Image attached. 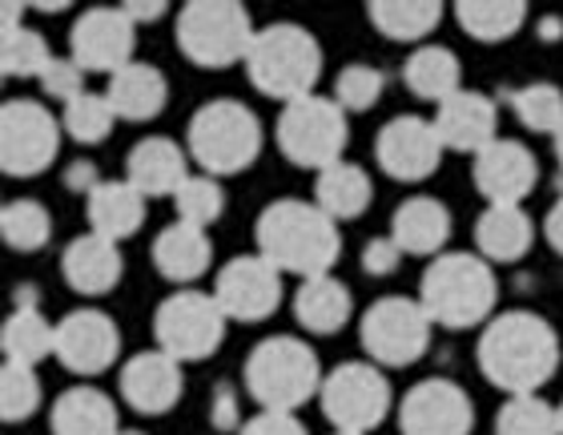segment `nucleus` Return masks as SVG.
Masks as SVG:
<instances>
[{
  "label": "nucleus",
  "mask_w": 563,
  "mask_h": 435,
  "mask_svg": "<svg viewBox=\"0 0 563 435\" xmlns=\"http://www.w3.org/2000/svg\"><path fill=\"white\" fill-rule=\"evenodd\" d=\"M479 371L507 395H536L560 371V335L536 311H507L479 335Z\"/></svg>",
  "instance_id": "f257e3e1"
},
{
  "label": "nucleus",
  "mask_w": 563,
  "mask_h": 435,
  "mask_svg": "<svg viewBox=\"0 0 563 435\" xmlns=\"http://www.w3.org/2000/svg\"><path fill=\"white\" fill-rule=\"evenodd\" d=\"M254 238H258L262 259L274 262L282 274H298V279L330 274V267L342 254L339 222L318 202L302 198L271 202L254 222Z\"/></svg>",
  "instance_id": "f03ea898"
},
{
  "label": "nucleus",
  "mask_w": 563,
  "mask_h": 435,
  "mask_svg": "<svg viewBox=\"0 0 563 435\" xmlns=\"http://www.w3.org/2000/svg\"><path fill=\"white\" fill-rule=\"evenodd\" d=\"M419 303L431 315L434 327H479L499 303V283H495L492 262L483 254H467V250L439 254L422 274Z\"/></svg>",
  "instance_id": "7ed1b4c3"
},
{
  "label": "nucleus",
  "mask_w": 563,
  "mask_h": 435,
  "mask_svg": "<svg viewBox=\"0 0 563 435\" xmlns=\"http://www.w3.org/2000/svg\"><path fill=\"white\" fill-rule=\"evenodd\" d=\"M246 77L258 94L274 97L282 106L302 101L314 94L318 77H322V45L302 24H266L250 45Z\"/></svg>",
  "instance_id": "20e7f679"
},
{
  "label": "nucleus",
  "mask_w": 563,
  "mask_h": 435,
  "mask_svg": "<svg viewBox=\"0 0 563 435\" xmlns=\"http://www.w3.org/2000/svg\"><path fill=\"white\" fill-rule=\"evenodd\" d=\"M322 367L310 342L271 335L246 355V391L262 412H298L322 391Z\"/></svg>",
  "instance_id": "39448f33"
},
{
  "label": "nucleus",
  "mask_w": 563,
  "mask_h": 435,
  "mask_svg": "<svg viewBox=\"0 0 563 435\" xmlns=\"http://www.w3.org/2000/svg\"><path fill=\"white\" fill-rule=\"evenodd\" d=\"M186 150L210 177L242 174L262 153L258 113L234 97L206 101L186 126Z\"/></svg>",
  "instance_id": "423d86ee"
},
{
  "label": "nucleus",
  "mask_w": 563,
  "mask_h": 435,
  "mask_svg": "<svg viewBox=\"0 0 563 435\" xmlns=\"http://www.w3.org/2000/svg\"><path fill=\"white\" fill-rule=\"evenodd\" d=\"M254 36V21L238 0H189L177 12V48L201 69L246 65Z\"/></svg>",
  "instance_id": "0eeeda50"
},
{
  "label": "nucleus",
  "mask_w": 563,
  "mask_h": 435,
  "mask_svg": "<svg viewBox=\"0 0 563 435\" xmlns=\"http://www.w3.org/2000/svg\"><path fill=\"white\" fill-rule=\"evenodd\" d=\"M274 142H278L282 157L302 170H327V165L342 162L346 150V109L334 97H302L278 113L274 126Z\"/></svg>",
  "instance_id": "6e6552de"
},
{
  "label": "nucleus",
  "mask_w": 563,
  "mask_h": 435,
  "mask_svg": "<svg viewBox=\"0 0 563 435\" xmlns=\"http://www.w3.org/2000/svg\"><path fill=\"white\" fill-rule=\"evenodd\" d=\"M431 315L422 311L419 298L407 294H387L366 306L358 335L371 355V363L378 367H411L419 363L427 347H431Z\"/></svg>",
  "instance_id": "1a4fd4ad"
},
{
  "label": "nucleus",
  "mask_w": 563,
  "mask_h": 435,
  "mask_svg": "<svg viewBox=\"0 0 563 435\" xmlns=\"http://www.w3.org/2000/svg\"><path fill=\"white\" fill-rule=\"evenodd\" d=\"M153 339H157V351L174 355L177 363L210 359L225 339V311L213 294L177 291L157 306Z\"/></svg>",
  "instance_id": "9d476101"
},
{
  "label": "nucleus",
  "mask_w": 563,
  "mask_h": 435,
  "mask_svg": "<svg viewBox=\"0 0 563 435\" xmlns=\"http://www.w3.org/2000/svg\"><path fill=\"white\" fill-rule=\"evenodd\" d=\"M60 126L41 101L12 97L0 109V170L9 177H36L57 162Z\"/></svg>",
  "instance_id": "9b49d317"
},
{
  "label": "nucleus",
  "mask_w": 563,
  "mask_h": 435,
  "mask_svg": "<svg viewBox=\"0 0 563 435\" xmlns=\"http://www.w3.org/2000/svg\"><path fill=\"white\" fill-rule=\"evenodd\" d=\"M322 415L334 432L366 435L390 412V383L378 363H339L322 379Z\"/></svg>",
  "instance_id": "f8f14e48"
},
{
  "label": "nucleus",
  "mask_w": 563,
  "mask_h": 435,
  "mask_svg": "<svg viewBox=\"0 0 563 435\" xmlns=\"http://www.w3.org/2000/svg\"><path fill=\"white\" fill-rule=\"evenodd\" d=\"M73 61L85 73H121L133 65V48H137V24L121 4H97L77 17L69 33Z\"/></svg>",
  "instance_id": "ddd939ff"
},
{
  "label": "nucleus",
  "mask_w": 563,
  "mask_h": 435,
  "mask_svg": "<svg viewBox=\"0 0 563 435\" xmlns=\"http://www.w3.org/2000/svg\"><path fill=\"white\" fill-rule=\"evenodd\" d=\"M213 298L234 323H262L282 303V271L262 254H238L213 279Z\"/></svg>",
  "instance_id": "4468645a"
},
{
  "label": "nucleus",
  "mask_w": 563,
  "mask_h": 435,
  "mask_svg": "<svg viewBox=\"0 0 563 435\" xmlns=\"http://www.w3.org/2000/svg\"><path fill=\"white\" fill-rule=\"evenodd\" d=\"M475 407L471 395L451 379H422L399 403L402 435H471Z\"/></svg>",
  "instance_id": "2eb2a0df"
},
{
  "label": "nucleus",
  "mask_w": 563,
  "mask_h": 435,
  "mask_svg": "<svg viewBox=\"0 0 563 435\" xmlns=\"http://www.w3.org/2000/svg\"><path fill=\"white\" fill-rule=\"evenodd\" d=\"M375 162L395 182H427L443 162V142L434 133V121L411 118V113L390 118L375 133Z\"/></svg>",
  "instance_id": "dca6fc26"
},
{
  "label": "nucleus",
  "mask_w": 563,
  "mask_h": 435,
  "mask_svg": "<svg viewBox=\"0 0 563 435\" xmlns=\"http://www.w3.org/2000/svg\"><path fill=\"white\" fill-rule=\"evenodd\" d=\"M121 355V330L118 323L97 311L81 306L57 323V359L69 367L73 376H101L118 363Z\"/></svg>",
  "instance_id": "f3484780"
},
{
  "label": "nucleus",
  "mask_w": 563,
  "mask_h": 435,
  "mask_svg": "<svg viewBox=\"0 0 563 435\" xmlns=\"http://www.w3.org/2000/svg\"><path fill=\"white\" fill-rule=\"evenodd\" d=\"M471 177H475V189L492 206H519L536 189V182H540V162H536V153L523 142L495 138L487 150L475 153Z\"/></svg>",
  "instance_id": "a211bd4d"
},
{
  "label": "nucleus",
  "mask_w": 563,
  "mask_h": 435,
  "mask_svg": "<svg viewBox=\"0 0 563 435\" xmlns=\"http://www.w3.org/2000/svg\"><path fill=\"white\" fill-rule=\"evenodd\" d=\"M181 363L165 351H141L121 367V395L133 412L141 415H165L174 412L181 400Z\"/></svg>",
  "instance_id": "6ab92c4d"
},
{
  "label": "nucleus",
  "mask_w": 563,
  "mask_h": 435,
  "mask_svg": "<svg viewBox=\"0 0 563 435\" xmlns=\"http://www.w3.org/2000/svg\"><path fill=\"white\" fill-rule=\"evenodd\" d=\"M495 130H499V109L492 97L475 94V89L455 94L434 113V133H439L443 150L479 153L495 142Z\"/></svg>",
  "instance_id": "aec40b11"
},
{
  "label": "nucleus",
  "mask_w": 563,
  "mask_h": 435,
  "mask_svg": "<svg viewBox=\"0 0 563 435\" xmlns=\"http://www.w3.org/2000/svg\"><path fill=\"white\" fill-rule=\"evenodd\" d=\"M125 182L145 198H174L189 182V150L169 138H145L125 157Z\"/></svg>",
  "instance_id": "412c9836"
},
{
  "label": "nucleus",
  "mask_w": 563,
  "mask_h": 435,
  "mask_svg": "<svg viewBox=\"0 0 563 435\" xmlns=\"http://www.w3.org/2000/svg\"><path fill=\"white\" fill-rule=\"evenodd\" d=\"M121 271H125V262H121L118 242H109L101 235L73 238L69 247H65V254H60L65 283L77 294H85V298H101V294L113 291L121 283Z\"/></svg>",
  "instance_id": "4be33fe9"
},
{
  "label": "nucleus",
  "mask_w": 563,
  "mask_h": 435,
  "mask_svg": "<svg viewBox=\"0 0 563 435\" xmlns=\"http://www.w3.org/2000/svg\"><path fill=\"white\" fill-rule=\"evenodd\" d=\"M150 259H153V267H157V274L169 279V283H194V279H201V274L210 271L213 242L198 226L174 222L153 238Z\"/></svg>",
  "instance_id": "5701e85b"
},
{
  "label": "nucleus",
  "mask_w": 563,
  "mask_h": 435,
  "mask_svg": "<svg viewBox=\"0 0 563 435\" xmlns=\"http://www.w3.org/2000/svg\"><path fill=\"white\" fill-rule=\"evenodd\" d=\"M390 238L399 242L402 254H415V259H427V254H439L451 238V214L439 198H407L395 210V222H390Z\"/></svg>",
  "instance_id": "b1692460"
},
{
  "label": "nucleus",
  "mask_w": 563,
  "mask_h": 435,
  "mask_svg": "<svg viewBox=\"0 0 563 435\" xmlns=\"http://www.w3.org/2000/svg\"><path fill=\"white\" fill-rule=\"evenodd\" d=\"M85 218H89V235L121 242V238L137 235L145 222V194L133 189L130 182H101L85 198Z\"/></svg>",
  "instance_id": "393cba45"
},
{
  "label": "nucleus",
  "mask_w": 563,
  "mask_h": 435,
  "mask_svg": "<svg viewBox=\"0 0 563 435\" xmlns=\"http://www.w3.org/2000/svg\"><path fill=\"white\" fill-rule=\"evenodd\" d=\"M109 106L121 121H150L157 118L169 101V85H165L162 69L157 65H145V61H133L121 73L109 77Z\"/></svg>",
  "instance_id": "a878e982"
},
{
  "label": "nucleus",
  "mask_w": 563,
  "mask_h": 435,
  "mask_svg": "<svg viewBox=\"0 0 563 435\" xmlns=\"http://www.w3.org/2000/svg\"><path fill=\"white\" fill-rule=\"evenodd\" d=\"M354 315L351 291L339 283L334 274H318V279H302L298 294H294V318L298 327L310 335H339Z\"/></svg>",
  "instance_id": "bb28decb"
},
{
  "label": "nucleus",
  "mask_w": 563,
  "mask_h": 435,
  "mask_svg": "<svg viewBox=\"0 0 563 435\" xmlns=\"http://www.w3.org/2000/svg\"><path fill=\"white\" fill-rule=\"evenodd\" d=\"M531 242H536V226L523 206H487L475 218V247L487 262H519Z\"/></svg>",
  "instance_id": "cd10ccee"
},
{
  "label": "nucleus",
  "mask_w": 563,
  "mask_h": 435,
  "mask_svg": "<svg viewBox=\"0 0 563 435\" xmlns=\"http://www.w3.org/2000/svg\"><path fill=\"white\" fill-rule=\"evenodd\" d=\"M53 435H121L118 403L97 388H73L53 403Z\"/></svg>",
  "instance_id": "c85d7f7f"
},
{
  "label": "nucleus",
  "mask_w": 563,
  "mask_h": 435,
  "mask_svg": "<svg viewBox=\"0 0 563 435\" xmlns=\"http://www.w3.org/2000/svg\"><path fill=\"white\" fill-rule=\"evenodd\" d=\"M402 81L419 101L443 106L455 94H463V65L451 48L443 45H419L411 57L402 61Z\"/></svg>",
  "instance_id": "c756f323"
},
{
  "label": "nucleus",
  "mask_w": 563,
  "mask_h": 435,
  "mask_svg": "<svg viewBox=\"0 0 563 435\" xmlns=\"http://www.w3.org/2000/svg\"><path fill=\"white\" fill-rule=\"evenodd\" d=\"M314 202L334 218V222H354V218H363L366 206L375 202V182H371V174H366L363 165L334 162L318 174Z\"/></svg>",
  "instance_id": "7c9ffc66"
},
{
  "label": "nucleus",
  "mask_w": 563,
  "mask_h": 435,
  "mask_svg": "<svg viewBox=\"0 0 563 435\" xmlns=\"http://www.w3.org/2000/svg\"><path fill=\"white\" fill-rule=\"evenodd\" d=\"M4 359L9 363H24V367H36L45 363L48 355H57V323H48L36 306H16L4 323Z\"/></svg>",
  "instance_id": "2f4dec72"
},
{
  "label": "nucleus",
  "mask_w": 563,
  "mask_h": 435,
  "mask_svg": "<svg viewBox=\"0 0 563 435\" xmlns=\"http://www.w3.org/2000/svg\"><path fill=\"white\" fill-rule=\"evenodd\" d=\"M366 12H371V24L387 41H422L443 21L439 0H371Z\"/></svg>",
  "instance_id": "473e14b6"
},
{
  "label": "nucleus",
  "mask_w": 563,
  "mask_h": 435,
  "mask_svg": "<svg viewBox=\"0 0 563 435\" xmlns=\"http://www.w3.org/2000/svg\"><path fill=\"white\" fill-rule=\"evenodd\" d=\"M455 21L467 36H475L483 45H495V41H507L523 29L528 4L523 0H459Z\"/></svg>",
  "instance_id": "72a5a7b5"
},
{
  "label": "nucleus",
  "mask_w": 563,
  "mask_h": 435,
  "mask_svg": "<svg viewBox=\"0 0 563 435\" xmlns=\"http://www.w3.org/2000/svg\"><path fill=\"white\" fill-rule=\"evenodd\" d=\"M0 235H4V242L12 250H21V254L45 250L48 238H53V214L36 198H16L0 210Z\"/></svg>",
  "instance_id": "f704fd0d"
},
{
  "label": "nucleus",
  "mask_w": 563,
  "mask_h": 435,
  "mask_svg": "<svg viewBox=\"0 0 563 435\" xmlns=\"http://www.w3.org/2000/svg\"><path fill=\"white\" fill-rule=\"evenodd\" d=\"M495 435H560V412L540 395H511L495 415Z\"/></svg>",
  "instance_id": "c9c22d12"
},
{
  "label": "nucleus",
  "mask_w": 563,
  "mask_h": 435,
  "mask_svg": "<svg viewBox=\"0 0 563 435\" xmlns=\"http://www.w3.org/2000/svg\"><path fill=\"white\" fill-rule=\"evenodd\" d=\"M174 210H177V222H189L206 230L222 218L225 210V189L218 177L210 174H189V182L174 194Z\"/></svg>",
  "instance_id": "e433bc0d"
},
{
  "label": "nucleus",
  "mask_w": 563,
  "mask_h": 435,
  "mask_svg": "<svg viewBox=\"0 0 563 435\" xmlns=\"http://www.w3.org/2000/svg\"><path fill=\"white\" fill-rule=\"evenodd\" d=\"M118 113H113V106H109L106 94H81L77 101H69L65 106V118H60V126H65V133H69L73 142L81 145H97L106 142L109 133H113V126H118Z\"/></svg>",
  "instance_id": "4c0bfd02"
},
{
  "label": "nucleus",
  "mask_w": 563,
  "mask_h": 435,
  "mask_svg": "<svg viewBox=\"0 0 563 435\" xmlns=\"http://www.w3.org/2000/svg\"><path fill=\"white\" fill-rule=\"evenodd\" d=\"M511 109L531 133H555L563 126V89L552 81L523 85L519 94H511Z\"/></svg>",
  "instance_id": "58836bf2"
},
{
  "label": "nucleus",
  "mask_w": 563,
  "mask_h": 435,
  "mask_svg": "<svg viewBox=\"0 0 563 435\" xmlns=\"http://www.w3.org/2000/svg\"><path fill=\"white\" fill-rule=\"evenodd\" d=\"M41 407V379H36V367L9 363L0 367V420L4 424H21Z\"/></svg>",
  "instance_id": "ea45409f"
},
{
  "label": "nucleus",
  "mask_w": 563,
  "mask_h": 435,
  "mask_svg": "<svg viewBox=\"0 0 563 435\" xmlns=\"http://www.w3.org/2000/svg\"><path fill=\"white\" fill-rule=\"evenodd\" d=\"M48 61H53L48 41L41 33H33L29 24L0 36V73L4 77H41Z\"/></svg>",
  "instance_id": "a19ab883"
},
{
  "label": "nucleus",
  "mask_w": 563,
  "mask_h": 435,
  "mask_svg": "<svg viewBox=\"0 0 563 435\" xmlns=\"http://www.w3.org/2000/svg\"><path fill=\"white\" fill-rule=\"evenodd\" d=\"M383 89H387V73L375 69V65L354 61V65H346V69L339 73V81H334V101H339L346 113H366V109L383 97Z\"/></svg>",
  "instance_id": "79ce46f5"
},
{
  "label": "nucleus",
  "mask_w": 563,
  "mask_h": 435,
  "mask_svg": "<svg viewBox=\"0 0 563 435\" xmlns=\"http://www.w3.org/2000/svg\"><path fill=\"white\" fill-rule=\"evenodd\" d=\"M36 81H41V89H45L48 97H57L65 106L85 94V69L73 57H53Z\"/></svg>",
  "instance_id": "37998d69"
},
{
  "label": "nucleus",
  "mask_w": 563,
  "mask_h": 435,
  "mask_svg": "<svg viewBox=\"0 0 563 435\" xmlns=\"http://www.w3.org/2000/svg\"><path fill=\"white\" fill-rule=\"evenodd\" d=\"M407 259L399 250V242L390 235H383V238H371L363 247V271L371 274V279H383V274H395L399 271V262Z\"/></svg>",
  "instance_id": "c03bdc74"
},
{
  "label": "nucleus",
  "mask_w": 563,
  "mask_h": 435,
  "mask_svg": "<svg viewBox=\"0 0 563 435\" xmlns=\"http://www.w3.org/2000/svg\"><path fill=\"white\" fill-rule=\"evenodd\" d=\"M238 435H310L290 412H258L254 420L242 424Z\"/></svg>",
  "instance_id": "a18cd8bd"
},
{
  "label": "nucleus",
  "mask_w": 563,
  "mask_h": 435,
  "mask_svg": "<svg viewBox=\"0 0 563 435\" xmlns=\"http://www.w3.org/2000/svg\"><path fill=\"white\" fill-rule=\"evenodd\" d=\"M101 186V177H97V165L93 162H73L69 170H65V189H73V194H93V189Z\"/></svg>",
  "instance_id": "49530a36"
},
{
  "label": "nucleus",
  "mask_w": 563,
  "mask_h": 435,
  "mask_svg": "<svg viewBox=\"0 0 563 435\" xmlns=\"http://www.w3.org/2000/svg\"><path fill=\"white\" fill-rule=\"evenodd\" d=\"M234 424H238L234 391H230V388H218V391H213V427H218V432H230Z\"/></svg>",
  "instance_id": "de8ad7c7"
},
{
  "label": "nucleus",
  "mask_w": 563,
  "mask_h": 435,
  "mask_svg": "<svg viewBox=\"0 0 563 435\" xmlns=\"http://www.w3.org/2000/svg\"><path fill=\"white\" fill-rule=\"evenodd\" d=\"M543 235H548V247L555 254H563V198L548 210V222H543Z\"/></svg>",
  "instance_id": "09e8293b"
},
{
  "label": "nucleus",
  "mask_w": 563,
  "mask_h": 435,
  "mask_svg": "<svg viewBox=\"0 0 563 435\" xmlns=\"http://www.w3.org/2000/svg\"><path fill=\"white\" fill-rule=\"evenodd\" d=\"M121 9L130 12V21L137 24V21H157V17L165 12V4L162 0H125Z\"/></svg>",
  "instance_id": "8fccbe9b"
},
{
  "label": "nucleus",
  "mask_w": 563,
  "mask_h": 435,
  "mask_svg": "<svg viewBox=\"0 0 563 435\" xmlns=\"http://www.w3.org/2000/svg\"><path fill=\"white\" fill-rule=\"evenodd\" d=\"M21 12H24V4H16V0H9V4H0V36H4V33H16V29H24V24H21Z\"/></svg>",
  "instance_id": "3c124183"
},
{
  "label": "nucleus",
  "mask_w": 563,
  "mask_h": 435,
  "mask_svg": "<svg viewBox=\"0 0 563 435\" xmlns=\"http://www.w3.org/2000/svg\"><path fill=\"white\" fill-rule=\"evenodd\" d=\"M540 36H543V41H555V36H563V24L555 21V17H552V21H543L540 24Z\"/></svg>",
  "instance_id": "603ef678"
},
{
  "label": "nucleus",
  "mask_w": 563,
  "mask_h": 435,
  "mask_svg": "<svg viewBox=\"0 0 563 435\" xmlns=\"http://www.w3.org/2000/svg\"><path fill=\"white\" fill-rule=\"evenodd\" d=\"M552 145H555V157H560V165H563V126L552 133Z\"/></svg>",
  "instance_id": "864d4df0"
},
{
  "label": "nucleus",
  "mask_w": 563,
  "mask_h": 435,
  "mask_svg": "<svg viewBox=\"0 0 563 435\" xmlns=\"http://www.w3.org/2000/svg\"><path fill=\"white\" fill-rule=\"evenodd\" d=\"M555 412H560V435H563V403H560V407H555Z\"/></svg>",
  "instance_id": "5fc2aeb1"
},
{
  "label": "nucleus",
  "mask_w": 563,
  "mask_h": 435,
  "mask_svg": "<svg viewBox=\"0 0 563 435\" xmlns=\"http://www.w3.org/2000/svg\"><path fill=\"white\" fill-rule=\"evenodd\" d=\"M121 435H141V432H121Z\"/></svg>",
  "instance_id": "6e6d98bb"
},
{
  "label": "nucleus",
  "mask_w": 563,
  "mask_h": 435,
  "mask_svg": "<svg viewBox=\"0 0 563 435\" xmlns=\"http://www.w3.org/2000/svg\"><path fill=\"white\" fill-rule=\"evenodd\" d=\"M334 435H346V432H334Z\"/></svg>",
  "instance_id": "4d7b16f0"
}]
</instances>
